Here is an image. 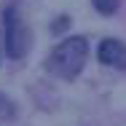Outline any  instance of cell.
I'll list each match as a JSON object with an SVG mask.
<instances>
[{
	"mask_svg": "<svg viewBox=\"0 0 126 126\" xmlns=\"http://www.w3.org/2000/svg\"><path fill=\"white\" fill-rule=\"evenodd\" d=\"M3 30H5V54L11 59H22L30 48V35H27V27L14 5H8L3 14Z\"/></svg>",
	"mask_w": 126,
	"mask_h": 126,
	"instance_id": "obj_2",
	"label": "cell"
},
{
	"mask_svg": "<svg viewBox=\"0 0 126 126\" xmlns=\"http://www.w3.org/2000/svg\"><path fill=\"white\" fill-rule=\"evenodd\" d=\"M91 3H94V8H97L99 14H105V16H110V14L118 11V0H91Z\"/></svg>",
	"mask_w": 126,
	"mask_h": 126,
	"instance_id": "obj_5",
	"label": "cell"
},
{
	"mask_svg": "<svg viewBox=\"0 0 126 126\" xmlns=\"http://www.w3.org/2000/svg\"><path fill=\"white\" fill-rule=\"evenodd\" d=\"M97 59H99L102 64H107V67L126 70V43L113 40V38L102 40V43H99V51H97Z\"/></svg>",
	"mask_w": 126,
	"mask_h": 126,
	"instance_id": "obj_3",
	"label": "cell"
},
{
	"mask_svg": "<svg viewBox=\"0 0 126 126\" xmlns=\"http://www.w3.org/2000/svg\"><path fill=\"white\" fill-rule=\"evenodd\" d=\"M14 115H16V105H14V102H11L3 91H0V124L14 121Z\"/></svg>",
	"mask_w": 126,
	"mask_h": 126,
	"instance_id": "obj_4",
	"label": "cell"
},
{
	"mask_svg": "<svg viewBox=\"0 0 126 126\" xmlns=\"http://www.w3.org/2000/svg\"><path fill=\"white\" fill-rule=\"evenodd\" d=\"M86 56H89V43H86V38H80V35L64 38L56 48L51 51L46 67H48L51 75L62 78V80H73V78L83 70Z\"/></svg>",
	"mask_w": 126,
	"mask_h": 126,
	"instance_id": "obj_1",
	"label": "cell"
}]
</instances>
